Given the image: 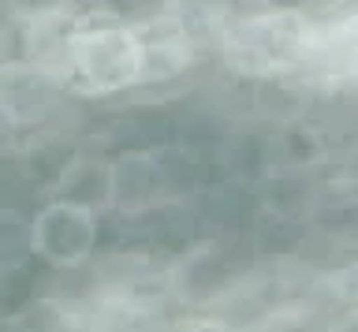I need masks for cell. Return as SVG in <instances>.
<instances>
[{"instance_id": "obj_1", "label": "cell", "mask_w": 358, "mask_h": 332, "mask_svg": "<svg viewBox=\"0 0 358 332\" xmlns=\"http://www.w3.org/2000/svg\"><path fill=\"white\" fill-rule=\"evenodd\" d=\"M142 75L145 52L131 19L105 15L97 8L86 12L83 30L71 41L64 90L83 97H116L127 90H142Z\"/></svg>"}, {"instance_id": "obj_2", "label": "cell", "mask_w": 358, "mask_h": 332, "mask_svg": "<svg viewBox=\"0 0 358 332\" xmlns=\"http://www.w3.org/2000/svg\"><path fill=\"white\" fill-rule=\"evenodd\" d=\"M250 280L243 254L224 239H206L176 261H168V295L172 303L190 306V314H217L228 306L239 287Z\"/></svg>"}, {"instance_id": "obj_3", "label": "cell", "mask_w": 358, "mask_h": 332, "mask_svg": "<svg viewBox=\"0 0 358 332\" xmlns=\"http://www.w3.org/2000/svg\"><path fill=\"white\" fill-rule=\"evenodd\" d=\"M101 217L67 202H45L34 213V254L52 269H78L97 250Z\"/></svg>"}, {"instance_id": "obj_4", "label": "cell", "mask_w": 358, "mask_h": 332, "mask_svg": "<svg viewBox=\"0 0 358 332\" xmlns=\"http://www.w3.org/2000/svg\"><path fill=\"white\" fill-rule=\"evenodd\" d=\"M176 172L157 150H123L112 157V213L134 217L172 202Z\"/></svg>"}, {"instance_id": "obj_5", "label": "cell", "mask_w": 358, "mask_h": 332, "mask_svg": "<svg viewBox=\"0 0 358 332\" xmlns=\"http://www.w3.org/2000/svg\"><path fill=\"white\" fill-rule=\"evenodd\" d=\"M49 202H67L90 213H112V157L75 153L52 175Z\"/></svg>"}, {"instance_id": "obj_6", "label": "cell", "mask_w": 358, "mask_h": 332, "mask_svg": "<svg viewBox=\"0 0 358 332\" xmlns=\"http://www.w3.org/2000/svg\"><path fill=\"white\" fill-rule=\"evenodd\" d=\"M313 298L332 321H358V258L324 273L313 284Z\"/></svg>"}, {"instance_id": "obj_7", "label": "cell", "mask_w": 358, "mask_h": 332, "mask_svg": "<svg viewBox=\"0 0 358 332\" xmlns=\"http://www.w3.org/2000/svg\"><path fill=\"white\" fill-rule=\"evenodd\" d=\"M34 254V217L0 205V273H19Z\"/></svg>"}, {"instance_id": "obj_8", "label": "cell", "mask_w": 358, "mask_h": 332, "mask_svg": "<svg viewBox=\"0 0 358 332\" xmlns=\"http://www.w3.org/2000/svg\"><path fill=\"white\" fill-rule=\"evenodd\" d=\"M164 332H246V329L224 314H187L179 321H168Z\"/></svg>"}]
</instances>
